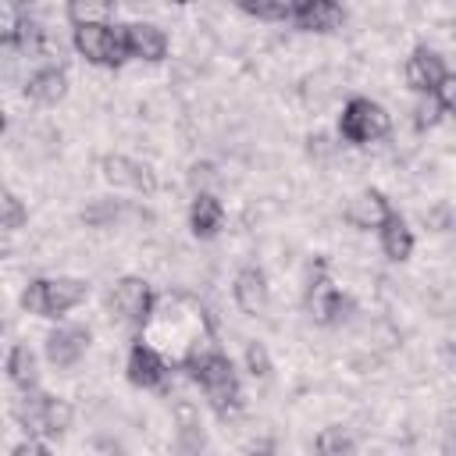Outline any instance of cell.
Masks as SVG:
<instances>
[{
	"label": "cell",
	"instance_id": "4fadbf2b",
	"mask_svg": "<svg viewBox=\"0 0 456 456\" xmlns=\"http://www.w3.org/2000/svg\"><path fill=\"white\" fill-rule=\"evenodd\" d=\"M445 75H449V71H445L442 57H438L435 50H428V46H417V50L410 53V61H406V86H410L413 93H435Z\"/></svg>",
	"mask_w": 456,
	"mask_h": 456
},
{
	"label": "cell",
	"instance_id": "4316f807",
	"mask_svg": "<svg viewBox=\"0 0 456 456\" xmlns=\"http://www.w3.org/2000/svg\"><path fill=\"white\" fill-rule=\"evenodd\" d=\"M217 182V167L214 164H207V160H196L192 167H189V185L196 189V192H210V185Z\"/></svg>",
	"mask_w": 456,
	"mask_h": 456
},
{
	"label": "cell",
	"instance_id": "8992f818",
	"mask_svg": "<svg viewBox=\"0 0 456 456\" xmlns=\"http://www.w3.org/2000/svg\"><path fill=\"white\" fill-rule=\"evenodd\" d=\"M110 310L121 324H132V328H150L153 321V292L142 278H121L110 292Z\"/></svg>",
	"mask_w": 456,
	"mask_h": 456
},
{
	"label": "cell",
	"instance_id": "484cf974",
	"mask_svg": "<svg viewBox=\"0 0 456 456\" xmlns=\"http://www.w3.org/2000/svg\"><path fill=\"white\" fill-rule=\"evenodd\" d=\"M246 370L253 378H267L271 374V356H267V349L260 342H246Z\"/></svg>",
	"mask_w": 456,
	"mask_h": 456
},
{
	"label": "cell",
	"instance_id": "9a60e30c",
	"mask_svg": "<svg viewBox=\"0 0 456 456\" xmlns=\"http://www.w3.org/2000/svg\"><path fill=\"white\" fill-rule=\"evenodd\" d=\"M175 424H178V431H175V449H178V456H203V449H207V435H203V424H200V413L192 410V403H178L175 406Z\"/></svg>",
	"mask_w": 456,
	"mask_h": 456
},
{
	"label": "cell",
	"instance_id": "4dcf8cb0",
	"mask_svg": "<svg viewBox=\"0 0 456 456\" xmlns=\"http://www.w3.org/2000/svg\"><path fill=\"white\" fill-rule=\"evenodd\" d=\"M246 456H274V442H271V438L249 442V445H246Z\"/></svg>",
	"mask_w": 456,
	"mask_h": 456
},
{
	"label": "cell",
	"instance_id": "ac0fdd59",
	"mask_svg": "<svg viewBox=\"0 0 456 456\" xmlns=\"http://www.w3.org/2000/svg\"><path fill=\"white\" fill-rule=\"evenodd\" d=\"M388 214H392V207H388V200H385L378 189L360 192V196L346 207V217H349V224H356V228H381V224L388 221Z\"/></svg>",
	"mask_w": 456,
	"mask_h": 456
},
{
	"label": "cell",
	"instance_id": "83f0119b",
	"mask_svg": "<svg viewBox=\"0 0 456 456\" xmlns=\"http://www.w3.org/2000/svg\"><path fill=\"white\" fill-rule=\"evenodd\" d=\"M435 103H438L442 110H452V114H456V75H452V71L438 82V89H435Z\"/></svg>",
	"mask_w": 456,
	"mask_h": 456
},
{
	"label": "cell",
	"instance_id": "7a4b0ae2",
	"mask_svg": "<svg viewBox=\"0 0 456 456\" xmlns=\"http://www.w3.org/2000/svg\"><path fill=\"white\" fill-rule=\"evenodd\" d=\"M14 420L28 431V435H64L75 410L68 399H57V395H46V392H25L18 403H14Z\"/></svg>",
	"mask_w": 456,
	"mask_h": 456
},
{
	"label": "cell",
	"instance_id": "7402d4cb",
	"mask_svg": "<svg viewBox=\"0 0 456 456\" xmlns=\"http://www.w3.org/2000/svg\"><path fill=\"white\" fill-rule=\"evenodd\" d=\"M68 18L75 25H110L114 18V4H68Z\"/></svg>",
	"mask_w": 456,
	"mask_h": 456
},
{
	"label": "cell",
	"instance_id": "277c9868",
	"mask_svg": "<svg viewBox=\"0 0 456 456\" xmlns=\"http://www.w3.org/2000/svg\"><path fill=\"white\" fill-rule=\"evenodd\" d=\"M75 50L100 68H118L128 50H125V28L114 25H75Z\"/></svg>",
	"mask_w": 456,
	"mask_h": 456
},
{
	"label": "cell",
	"instance_id": "7c38bea8",
	"mask_svg": "<svg viewBox=\"0 0 456 456\" xmlns=\"http://www.w3.org/2000/svg\"><path fill=\"white\" fill-rule=\"evenodd\" d=\"M125 50L139 61H164L167 57V36L153 21H132L125 25Z\"/></svg>",
	"mask_w": 456,
	"mask_h": 456
},
{
	"label": "cell",
	"instance_id": "ba28073f",
	"mask_svg": "<svg viewBox=\"0 0 456 456\" xmlns=\"http://www.w3.org/2000/svg\"><path fill=\"white\" fill-rule=\"evenodd\" d=\"M100 175H103V182H110L114 189H132V192H142V196H150V192L157 189L153 171H150L146 164L125 157V153H107V157H100Z\"/></svg>",
	"mask_w": 456,
	"mask_h": 456
},
{
	"label": "cell",
	"instance_id": "cb8c5ba5",
	"mask_svg": "<svg viewBox=\"0 0 456 456\" xmlns=\"http://www.w3.org/2000/svg\"><path fill=\"white\" fill-rule=\"evenodd\" d=\"M242 14L260 21H292V4H242Z\"/></svg>",
	"mask_w": 456,
	"mask_h": 456
},
{
	"label": "cell",
	"instance_id": "5bb4252c",
	"mask_svg": "<svg viewBox=\"0 0 456 456\" xmlns=\"http://www.w3.org/2000/svg\"><path fill=\"white\" fill-rule=\"evenodd\" d=\"M232 296H235V303H239V310L242 314H264L267 310V278H264V271L260 267H242L239 274H235V285H232Z\"/></svg>",
	"mask_w": 456,
	"mask_h": 456
},
{
	"label": "cell",
	"instance_id": "6da1fadb",
	"mask_svg": "<svg viewBox=\"0 0 456 456\" xmlns=\"http://www.w3.org/2000/svg\"><path fill=\"white\" fill-rule=\"evenodd\" d=\"M185 370H189V378L203 388V395H207V403L214 406L217 417L239 413V406H242L239 378H235V370H232V360H228L217 346H210V338L200 342V346L185 356Z\"/></svg>",
	"mask_w": 456,
	"mask_h": 456
},
{
	"label": "cell",
	"instance_id": "3957f363",
	"mask_svg": "<svg viewBox=\"0 0 456 456\" xmlns=\"http://www.w3.org/2000/svg\"><path fill=\"white\" fill-rule=\"evenodd\" d=\"M86 292H89V285L82 278H36L21 292V306L36 317H61L71 306H78L86 299Z\"/></svg>",
	"mask_w": 456,
	"mask_h": 456
},
{
	"label": "cell",
	"instance_id": "f1b7e54d",
	"mask_svg": "<svg viewBox=\"0 0 456 456\" xmlns=\"http://www.w3.org/2000/svg\"><path fill=\"white\" fill-rule=\"evenodd\" d=\"M438 103H435V96L431 100H424V103H417V128H431L435 121H438Z\"/></svg>",
	"mask_w": 456,
	"mask_h": 456
},
{
	"label": "cell",
	"instance_id": "9c48e42d",
	"mask_svg": "<svg viewBox=\"0 0 456 456\" xmlns=\"http://www.w3.org/2000/svg\"><path fill=\"white\" fill-rule=\"evenodd\" d=\"M125 370H128V381H132V385H139V388H157V385H164V378H167V360H164V353H160L157 346H150V342L139 338V342L128 349Z\"/></svg>",
	"mask_w": 456,
	"mask_h": 456
},
{
	"label": "cell",
	"instance_id": "f546056e",
	"mask_svg": "<svg viewBox=\"0 0 456 456\" xmlns=\"http://www.w3.org/2000/svg\"><path fill=\"white\" fill-rule=\"evenodd\" d=\"M11 456H50V449L43 445V442H36V438H25V442H18L14 445V452Z\"/></svg>",
	"mask_w": 456,
	"mask_h": 456
},
{
	"label": "cell",
	"instance_id": "603a6c76",
	"mask_svg": "<svg viewBox=\"0 0 456 456\" xmlns=\"http://www.w3.org/2000/svg\"><path fill=\"white\" fill-rule=\"evenodd\" d=\"M121 214H125V207H121V203L100 200V203H93L89 210H82V221H86V224H93V228H110Z\"/></svg>",
	"mask_w": 456,
	"mask_h": 456
},
{
	"label": "cell",
	"instance_id": "44dd1931",
	"mask_svg": "<svg viewBox=\"0 0 456 456\" xmlns=\"http://www.w3.org/2000/svg\"><path fill=\"white\" fill-rule=\"evenodd\" d=\"M314 445H317V456H353V435L338 424L324 428Z\"/></svg>",
	"mask_w": 456,
	"mask_h": 456
},
{
	"label": "cell",
	"instance_id": "ffe728a7",
	"mask_svg": "<svg viewBox=\"0 0 456 456\" xmlns=\"http://www.w3.org/2000/svg\"><path fill=\"white\" fill-rule=\"evenodd\" d=\"M7 378L21 392H32L36 388V356H32L28 346H21V342L11 346V353H7Z\"/></svg>",
	"mask_w": 456,
	"mask_h": 456
},
{
	"label": "cell",
	"instance_id": "52a82bcc",
	"mask_svg": "<svg viewBox=\"0 0 456 456\" xmlns=\"http://www.w3.org/2000/svg\"><path fill=\"white\" fill-rule=\"evenodd\" d=\"M306 310H310V317H314L317 324H338V321H346L349 310H353L349 296H342V292L331 285V278L324 274V264H317V274H314L310 285H306Z\"/></svg>",
	"mask_w": 456,
	"mask_h": 456
},
{
	"label": "cell",
	"instance_id": "8fae6325",
	"mask_svg": "<svg viewBox=\"0 0 456 456\" xmlns=\"http://www.w3.org/2000/svg\"><path fill=\"white\" fill-rule=\"evenodd\" d=\"M346 21V11L331 0H299L292 4V25L306 32H335Z\"/></svg>",
	"mask_w": 456,
	"mask_h": 456
},
{
	"label": "cell",
	"instance_id": "d6986e66",
	"mask_svg": "<svg viewBox=\"0 0 456 456\" xmlns=\"http://www.w3.org/2000/svg\"><path fill=\"white\" fill-rule=\"evenodd\" d=\"M378 239H381V249H385V256L388 260H406L410 256V249H413V232H410V224L403 221V214H388V221L378 228Z\"/></svg>",
	"mask_w": 456,
	"mask_h": 456
},
{
	"label": "cell",
	"instance_id": "5b68a950",
	"mask_svg": "<svg viewBox=\"0 0 456 456\" xmlns=\"http://www.w3.org/2000/svg\"><path fill=\"white\" fill-rule=\"evenodd\" d=\"M392 128L388 114L381 103L367 100V96H353L346 107H342V118H338V132L342 139L349 142H374V139H385Z\"/></svg>",
	"mask_w": 456,
	"mask_h": 456
},
{
	"label": "cell",
	"instance_id": "30bf717a",
	"mask_svg": "<svg viewBox=\"0 0 456 456\" xmlns=\"http://www.w3.org/2000/svg\"><path fill=\"white\" fill-rule=\"evenodd\" d=\"M86 349H89V331L86 328L68 324V328H53L46 335V360L53 367H75L86 356Z\"/></svg>",
	"mask_w": 456,
	"mask_h": 456
},
{
	"label": "cell",
	"instance_id": "e0dca14e",
	"mask_svg": "<svg viewBox=\"0 0 456 456\" xmlns=\"http://www.w3.org/2000/svg\"><path fill=\"white\" fill-rule=\"evenodd\" d=\"M221 224H224V207H221V200H217L214 192H196V196H192V207H189V228H192V235L214 239V235L221 232Z\"/></svg>",
	"mask_w": 456,
	"mask_h": 456
},
{
	"label": "cell",
	"instance_id": "2e32d148",
	"mask_svg": "<svg viewBox=\"0 0 456 456\" xmlns=\"http://www.w3.org/2000/svg\"><path fill=\"white\" fill-rule=\"evenodd\" d=\"M64 93H68V75H64L57 64L36 68V71L25 78V96L36 100V103H43V107L64 100Z\"/></svg>",
	"mask_w": 456,
	"mask_h": 456
},
{
	"label": "cell",
	"instance_id": "d4e9b609",
	"mask_svg": "<svg viewBox=\"0 0 456 456\" xmlns=\"http://www.w3.org/2000/svg\"><path fill=\"white\" fill-rule=\"evenodd\" d=\"M0 210H4V232H18V228L28 221V210H25V203H21L14 192H4Z\"/></svg>",
	"mask_w": 456,
	"mask_h": 456
},
{
	"label": "cell",
	"instance_id": "1f68e13d",
	"mask_svg": "<svg viewBox=\"0 0 456 456\" xmlns=\"http://www.w3.org/2000/svg\"><path fill=\"white\" fill-rule=\"evenodd\" d=\"M442 456H456V428H449V435L442 442Z\"/></svg>",
	"mask_w": 456,
	"mask_h": 456
}]
</instances>
